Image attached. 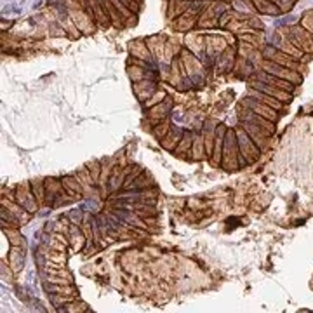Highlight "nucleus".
Instances as JSON below:
<instances>
[{
	"label": "nucleus",
	"mask_w": 313,
	"mask_h": 313,
	"mask_svg": "<svg viewBox=\"0 0 313 313\" xmlns=\"http://www.w3.org/2000/svg\"><path fill=\"white\" fill-rule=\"evenodd\" d=\"M45 289L52 294H61V296H78V291L73 284H45Z\"/></svg>",
	"instance_id": "aec40b11"
},
{
	"label": "nucleus",
	"mask_w": 313,
	"mask_h": 313,
	"mask_svg": "<svg viewBox=\"0 0 313 313\" xmlns=\"http://www.w3.org/2000/svg\"><path fill=\"white\" fill-rule=\"evenodd\" d=\"M166 98H167V96H166V92H164V91H157V92L153 94V96L150 98V100L144 101V106H146V108H151V106H155V104H160L162 101H166Z\"/></svg>",
	"instance_id": "7c9ffc66"
},
{
	"label": "nucleus",
	"mask_w": 313,
	"mask_h": 313,
	"mask_svg": "<svg viewBox=\"0 0 313 313\" xmlns=\"http://www.w3.org/2000/svg\"><path fill=\"white\" fill-rule=\"evenodd\" d=\"M4 235L7 237L11 245H25V240H23L21 233L18 232V228H4Z\"/></svg>",
	"instance_id": "bb28decb"
},
{
	"label": "nucleus",
	"mask_w": 313,
	"mask_h": 313,
	"mask_svg": "<svg viewBox=\"0 0 313 313\" xmlns=\"http://www.w3.org/2000/svg\"><path fill=\"white\" fill-rule=\"evenodd\" d=\"M131 54H133V58H139V59H144V61H148L150 59V49H146V44L141 40H136L131 44Z\"/></svg>",
	"instance_id": "b1692460"
},
{
	"label": "nucleus",
	"mask_w": 313,
	"mask_h": 313,
	"mask_svg": "<svg viewBox=\"0 0 313 313\" xmlns=\"http://www.w3.org/2000/svg\"><path fill=\"white\" fill-rule=\"evenodd\" d=\"M243 106L249 108L250 111H254V113L259 115V117H265V118H268V120H272V122H277V120H278V117H280L278 110H275V108H272V106H266V104L259 103V101L252 100V98H247V100L243 101Z\"/></svg>",
	"instance_id": "6e6552de"
},
{
	"label": "nucleus",
	"mask_w": 313,
	"mask_h": 313,
	"mask_svg": "<svg viewBox=\"0 0 313 313\" xmlns=\"http://www.w3.org/2000/svg\"><path fill=\"white\" fill-rule=\"evenodd\" d=\"M192 146H193V134L192 133H184L183 138H181L179 144H177V148L174 150V153L176 155H190L192 157Z\"/></svg>",
	"instance_id": "5701e85b"
},
{
	"label": "nucleus",
	"mask_w": 313,
	"mask_h": 313,
	"mask_svg": "<svg viewBox=\"0 0 313 313\" xmlns=\"http://www.w3.org/2000/svg\"><path fill=\"white\" fill-rule=\"evenodd\" d=\"M249 98H252V100H256V101H259V103L266 104V106L275 108V110H278V111L284 108V103H282V101H278L277 98L268 96V94H265V92L258 91V89L249 87Z\"/></svg>",
	"instance_id": "4468645a"
},
{
	"label": "nucleus",
	"mask_w": 313,
	"mask_h": 313,
	"mask_svg": "<svg viewBox=\"0 0 313 313\" xmlns=\"http://www.w3.org/2000/svg\"><path fill=\"white\" fill-rule=\"evenodd\" d=\"M159 91L155 82L151 80H141V82H134V92H136V96L139 98L141 101H146L153 96L155 92Z\"/></svg>",
	"instance_id": "2eb2a0df"
},
{
	"label": "nucleus",
	"mask_w": 313,
	"mask_h": 313,
	"mask_svg": "<svg viewBox=\"0 0 313 313\" xmlns=\"http://www.w3.org/2000/svg\"><path fill=\"white\" fill-rule=\"evenodd\" d=\"M247 166L240 157L239 150V139H237V131L230 127L226 131L225 136V146H223V159H221V167L228 171H235L237 167Z\"/></svg>",
	"instance_id": "f257e3e1"
},
{
	"label": "nucleus",
	"mask_w": 313,
	"mask_h": 313,
	"mask_svg": "<svg viewBox=\"0 0 313 313\" xmlns=\"http://www.w3.org/2000/svg\"><path fill=\"white\" fill-rule=\"evenodd\" d=\"M263 71L270 75H275L278 78H284V80H289L292 84H299L301 82V77H299L298 70H291V68H285L282 65H277L275 61H270V59H265L263 61Z\"/></svg>",
	"instance_id": "20e7f679"
},
{
	"label": "nucleus",
	"mask_w": 313,
	"mask_h": 313,
	"mask_svg": "<svg viewBox=\"0 0 313 313\" xmlns=\"http://www.w3.org/2000/svg\"><path fill=\"white\" fill-rule=\"evenodd\" d=\"M151 177L150 176H146L144 173H141L139 176L134 179V184H133V188H148V186H151Z\"/></svg>",
	"instance_id": "2f4dec72"
},
{
	"label": "nucleus",
	"mask_w": 313,
	"mask_h": 313,
	"mask_svg": "<svg viewBox=\"0 0 313 313\" xmlns=\"http://www.w3.org/2000/svg\"><path fill=\"white\" fill-rule=\"evenodd\" d=\"M237 139H239V150H240V157L245 164H252L258 160L259 153H261V148L250 139L249 134L243 131V127H237Z\"/></svg>",
	"instance_id": "f03ea898"
},
{
	"label": "nucleus",
	"mask_w": 313,
	"mask_h": 313,
	"mask_svg": "<svg viewBox=\"0 0 313 313\" xmlns=\"http://www.w3.org/2000/svg\"><path fill=\"white\" fill-rule=\"evenodd\" d=\"M68 239H70V245L73 247L75 250H80L85 247V243L89 242L87 237L84 235V232H82V228L78 225H71L70 226V232H68Z\"/></svg>",
	"instance_id": "dca6fc26"
},
{
	"label": "nucleus",
	"mask_w": 313,
	"mask_h": 313,
	"mask_svg": "<svg viewBox=\"0 0 313 313\" xmlns=\"http://www.w3.org/2000/svg\"><path fill=\"white\" fill-rule=\"evenodd\" d=\"M287 38L301 52H313V35L303 26H291L287 32Z\"/></svg>",
	"instance_id": "7ed1b4c3"
},
{
	"label": "nucleus",
	"mask_w": 313,
	"mask_h": 313,
	"mask_svg": "<svg viewBox=\"0 0 313 313\" xmlns=\"http://www.w3.org/2000/svg\"><path fill=\"white\" fill-rule=\"evenodd\" d=\"M167 104H169V98H166V101H162L160 104H155V106H151L150 111H148V118H150V120H153L155 124H159L160 120H164V118L167 117V111H169Z\"/></svg>",
	"instance_id": "412c9836"
},
{
	"label": "nucleus",
	"mask_w": 313,
	"mask_h": 313,
	"mask_svg": "<svg viewBox=\"0 0 313 313\" xmlns=\"http://www.w3.org/2000/svg\"><path fill=\"white\" fill-rule=\"evenodd\" d=\"M87 169H89V173H91L92 179L96 181V184H98V181H100V176H101V169H103V164L98 162V160H92V162L87 166Z\"/></svg>",
	"instance_id": "c756f323"
},
{
	"label": "nucleus",
	"mask_w": 313,
	"mask_h": 313,
	"mask_svg": "<svg viewBox=\"0 0 313 313\" xmlns=\"http://www.w3.org/2000/svg\"><path fill=\"white\" fill-rule=\"evenodd\" d=\"M226 127L225 125H217L216 127V138H214V146H212V155H210V164L212 166H221L223 159V146H225V136H226Z\"/></svg>",
	"instance_id": "1a4fd4ad"
},
{
	"label": "nucleus",
	"mask_w": 313,
	"mask_h": 313,
	"mask_svg": "<svg viewBox=\"0 0 313 313\" xmlns=\"http://www.w3.org/2000/svg\"><path fill=\"white\" fill-rule=\"evenodd\" d=\"M16 202L21 207H25L28 212H35L38 209V202L34 195V190H32V183H21L16 186Z\"/></svg>",
	"instance_id": "39448f33"
},
{
	"label": "nucleus",
	"mask_w": 313,
	"mask_h": 313,
	"mask_svg": "<svg viewBox=\"0 0 313 313\" xmlns=\"http://www.w3.org/2000/svg\"><path fill=\"white\" fill-rule=\"evenodd\" d=\"M63 186H65V190H67V193H70V195H73L75 199H78V197L84 193L85 188L82 186V183L77 179V176H67L63 177Z\"/></svg>",
	"instance_id": "6ab92c4d"
},
{
	"label": "nucleus",
	"mask_w": 313,
	"mask_h": 313,
	"mask_svg": "<svg viewBox=\"0 0 313 313\" xmlns=\"http://www.w3.org/2000/svg\"><path fill=\"white\" fill-rule=\"evenodd\" d=\"M183 134L184 131L181 129H171L169 133H167V136L164 138V139H160V144H162V148H166L167 151H174L177 148V144H179Z\"/></svg>",
	"instance_id": "a211bd4d"
},
{
	"label": "nucleus",
	"mask_w": 313,
	"mask_h": 313,
	"mask_svg": "<svg viewBox=\"0 0 313 313\" xmlns=\"http://www.w3.org/2000/svg\"><path fill=\"white\" fill-rule=\"evenodd\" d=\"M32 190H34V195H35V199H37L38 206L44 207L45 206V197H47L45 183L44 181H34V183H32Z\"/></svg>",
	"instance_id": "a878e982"
},
{
	"label": "nucleus",
	"mask_w": 313,
	"mask_h": 313,
	"mask_svg": "<svg viewBox=\"0 0 313 313\" xmlns=\"http://www.w3.org/2000/svg\"><path fill=\"white\" fill-rule=\"evenodd\" d=\"M192 159L202 160L206 159V144H204V134H193V146H192Z\"/></svg>",
	"instance_id": "4be33fe9"
},
{
	"label": "nucleus",
	"mask_w": 313,
	"mask_h": 313,
	"mask_svg": "<svg viewBox=\"0 0 313 313\" xmlns=\"http://www.w3.org/2000/svg\"><path fill=\"white\" fill-rule=\"evenodd\" d=\"M250 87L258 89V91L265 92V94H268V96H272V98H277V100L282 101L284 104L289 103V101H291V98H292L291 92L284 91V89H278V87H275V85L266 84V82H261V80H252V82H250Z\"/></svg>",
	"instance_id": "0eeeda50"
},
{
	"label": "nucleus",
	"mask_w": 313,
	"mask_h": 313,
	"mask_svg": "<svg viewBox=\"0 0 313 313\" xmlns=\"http://www.w3.org/2000/svg\"><path fill=\"white\" fill-rule=\"evenodd\" d=\"M45 258H47V261H54V263H59V265H65L67 263V256H65V250H56V249H51L49 247V252H44Z\"/></svg>",
	"instance_id": "cd10ccee"
},
{
	"label": "nucleus",
	"mask_w": 313,
	"mask_h": 313,
	"mask_svg": "<svg viewBox=\"0 0 313 313\" xmlns=\"http://www.w3.org/2000/svg\"><path fill=\"white\" fill-rule=\"evenodd\" d=\"M2 207H5V209H7V212L18 219L19 225H26V223L30 221V216H32V212H28L25 207H21L18 202H14V200L2 199Z\"/></svg>",
	"instance_id": "9d476101"
},
{
	"label": "nucleus",
	"mask_w": 313,
	"mask_h": 313,
	"mask_svg": "<svg viewBox=\"0 0 313 313\" xmlns=\"http://www.w3.org/2000/svg\"><path fill=\"white\" fill-rule=\"evenodd\" d=\"M242 127H243V131H245V133L250 136V139L254 141V143L258 144L259 148H265L266 146V143H268V138L270 136H266L265 131L259 129L256 124H252V122H247V120H243Z\"/></svg>",
	"instance_id": "ddd939ff"
},
{
	"label": "nucleus",
	"mask_w": 313,
	"mask_h": 313,
	"mask_svg": "<svg viewBox=\"0 0 313 313\" xmlns=\"http://www.w3.org/2000/svg\"><path fill=\"white\" fill-rule=\"evenodd\" d=\"M9 266L12 268V272H19L23 268V263H25V252L21 250V245H12L9 250V258H7Z\"/></svg>",
	"instance_id": "f3484780"
},
{
	"label": "nucleus",
	"mask_w": 313,
	"mask_h": 313,
	"mask_svg": "<svg viewBox=\"0 0 313 313\" xmlns=\"http://www.w3.org/2000/svg\"><path fill=\"white\" fill-rule=\"evenodd\" d=\"M171 129H173V125H171V118L166 117L164 120H160L159 124L153 125V134H155L157 139H164Z\"/></svg>",
	"instance_id": "393cba45"
},
{
	"label": "nucleus",
	"mask_w": 313,
	"mask_h": 313,
	"mask_svg": "<svg viewBox=\"0 0 313 313\" xmlns=\"http://www.w3.org/2000/svg\"><path fill=\"white\" fill-rule=\"evenodd\" d=\"M243 120L256 124L259 129L265 131V134H266V136H270V138H272L273 133H275V122L268 120V118H265V117H259V115H256L254 111H250L249 108L245 110V118H243Z\"/></svg>",
	"instance_id": "f8f14e48"
},
{
	"label": "nucleus",
	"mask_w": 313,
	"mask_h": 313,
	"mask_svg": "<svg viewBox=\"0 0 313 313\" xmlns=\"http://www.w3.org/2000/svg\"><path fill=\"white\" fill-rule=\"evenodd\" d=\"M263 54H265V59L275 61L277 65H282V67L291 68V70H299V59H296V58H292V56L285 54V52L278 51L275 45H272V47L268 45Z\"/></svg>",
	"instance_id": "423d86ee"
},
{
	"label": "nucleus",
	"mask_w": 313,
	"mask_h": 313,
	"mask_svg": "<svg viewBox=\"0 0 313 313\" xmlns=\"http://www.w3.org/2000/svg\"><path fill=\"white\" fill-rule=\"evenodd\" d=\"M129 77L133 78L134 82H141V80H146L150 75L146 73V70H144V68L133 65V67H129Z\"/></svg>",
	"instance_id": "c85d7f7f"
},
{
	"label": "nucleus",
	"mask_w": 313,
	"mask_h": 313,
	"mask_svg": "<svg viewBox=\"0 0 313 313\" xmlns=\"http://www.w3.org/2000/svg\"><path fill=\"white\" fill-rule=\"evenodd\" d=\"M254 80H261V82H266V84H272V85H275V87L284 89V91L291 92V94L294 92V89H296V84H292V82L284 80V78H278V77H275V75H270V73H266V71H263V70L256 75Z\"/></svg>",
	"instance_id": "9b49d317"
}]
</instances>
